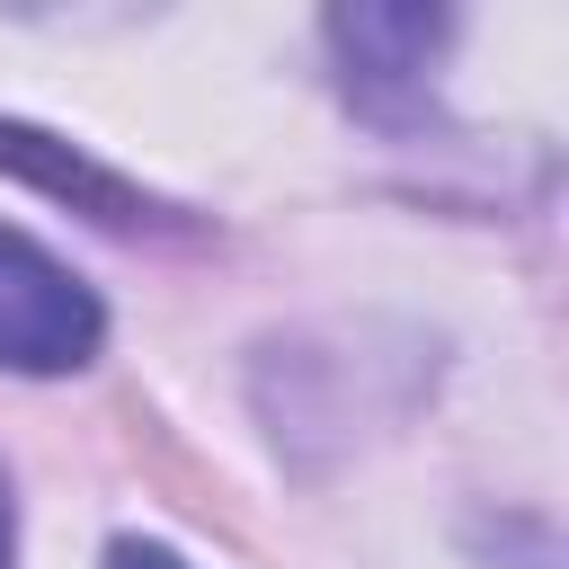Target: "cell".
<instances>
[{
  "mask_svg": "<svg viewBox=\"0 0 569 569\" xmlns=\"http://www.w3.org/2000/svg\"><path fill=\"white\" fill-rule=\"evenodd\" d=\"M107 569H187V560H178L169 542H133V533H124V542H107Z\"/></svg>",
  "mask_w": 569,
  "mask_h": 569,
  "instance_id": "obj_4",
  "label": "cell"
},
{
  "mask_svg": "<svg viewBox=\"0 0 569 569\" xmlns=\"http://www.w3.org/2000/svg\"><path fill=\"white\" fill-rule=\"evenodd\" d=\"M445 36H453L445 9H329V53L347 71V98L373 107V116H391L427 80Z\"/></svg>",
  "mask_w": 569,
  "mask_h": 569,
  "instance_id": "obj_2",
  "label": "cell"
},
{
  "mask_svg": "<svg viewBox=\"0 0 569 569\" xmlns=\"http://www.w3.org/2000/svg\"><path fill=\"white\" fill-rule=\"evenodd\" d=\"M107 338L98 293L27 231L0 222V365L9 373H80Z\"/></svg>",
  "mask_w": 569,
  "mask_h": 569,
  "instance_id": "obj_1",
  "label": "cell"
},
{
  "mask_svg": "<svg viewBox=\"0 0 569 569\" xmlns=\"http://www.w3.org/2000/svg\"><path fill=\"white\" fill-rule=\"evenodd\" d=\"M0 569H18V525H9V480H0Z\"/></svg>",
  "mask_w": 569,
  "mask_h": 569,
  "instance_id": "obj_5",
  "label": "cell"
},
{
  "mask_svg": "<svg viewBox=\"0 0 569 569\" xmlns=\"http://www.w3.org/2000/svg\"><path fill=\"white\" fill-rule=\"evenodd\" d=\"M0 169L36 178L44 196H71V204H89V213H98V222H116V231H133V222H151V213H160L151 196H133L124 178H107L98 160H80L71 142H53V133H36V124H0Z\"/></svg>",
  "mask_w": 569,
  "mask_h": 569,
  "instance_id": "obj_3",
  "label": "cell"
}]
</instances>
